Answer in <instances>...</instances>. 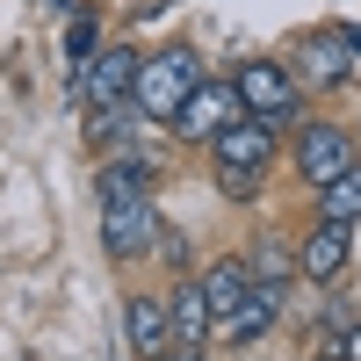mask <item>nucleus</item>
I'll return each mask as SVG.
<instances>
[{"mask_svg":"<svg viewBox=\"0 0 361 361\" xmlns=\"http://www.w3.org/2000/svg\"><path fill=\"white\" fill-rule=\"evenodd\" d=\"M282 296H289V282H282V275H260V267H253V289H246V304H238L231 318H217V325H209V340H224V347H253V340L267 333V325H275Z\"/></svg>","mask_w":361,"mask_h":361,"instance_id":"nucleus-9","label":"nucleus"},{"mask_svg":"<svg viewBox=\"0 0 361 361\" xmlns=\"http://www.w3.org/2000/svg\"><path fill=\"white\" fill-rule=\"evenodd\" d=\"M282 152V130L260 123V116H231V123L209 137V159H217V188L224 195H260L267 166Z\"/></svg>","mask_w":361,"mask_h":361,"instance_id":"nucleus-1","label":"nucleus"},{"mask_svg":"<svg viewBox=\"0 0 361 361\" xmlns=\"http://www.w3.org/2000/svg\"><path fill=\"white\" fill-rule=\"evenodd\" d=\"M246 289H253V260H246V253H224V260L202 275V296H209V325H217V318H231L238 304H246Z\"/></svg>","mask_w":361,"mask_h":361,"instance_id":"nucleus-12","label":"nucleus"},{"mask_svg":"<svg viewBox=\"0 0 361 361\" xmlns=\"http://www.w3.org/2000/svg\"><path fill=\"white\" fill-rule=\"evenodd\" d=\"M347 166H354V130H340V123H296V173H304L311 188L340 180Z\"/></svg>","mask_w":361,"mask_h":361,"instance_id":"nucleus-10","label":"nucleus"},{"mask_svg":"<svg viewBox=\"0 0 361 361\" xmlns=\"http://www.w3.org/2000/svg\"><path fill=\"white\" fill-rule=\"evenodd\" d=\"M102 51V29H94V15L87 8H73V22H66V80L73 73H87V58Z\"/></svg>","mask_w":361,"mask_h":361,"instance_id":"nucleus-17","label":"nucleus"},{"mask_svg":"<svg viewBox=\"0 0 361 361\" xmlns=\"http://www.w3.org/2000/svg\"><path fill=\"white\" fill-rule=\"evenodd\" d=\"M318 217H325V224H361V159H354L340 180H325V188H318Z\"/></svg>","mask_w":361,"mask_h":361,"instance_id":"nucleus-16","label":"nucleus"},{"mask_svg":"<svg viewBox=\"0 0 361 361\" xmlns=\"http://www.w3.org/2000/svg\"><path fill=\"white\" fill-rule=\"evenodd\" d=\"M347 260H354V224H311L304 231V246H296V267H304L311 282H340L347 275Z\"/></svg>","mask_w":361,"mask_h":361,"instance_id":"nucleus-11","label":"nucleus"},{"mask_svg":"<svg viewBox=\"0 0 361 361\" xmlns=\"http://www.w3.org/2000/svg\"><path fill=\"white\" fill-rule=\"evenodd\" d=\"M347 361H361V318L347 325Z\"/></svg>","mask_w":361,"mask_h":361,"instance_id":"nucleus-18","label":"nucleus"},{"mask_svg":"<svg viewBox=\"0 0 361 361\" xmlns=\"http://www.w3.org/2000/svg\"><path fill=\"white\" fill-rule=\"evenodd\" d=\"M130 80H137V51L130 44H102L94 58H87V73L66 80V94L80 109H109V102H130Z\"/></svg>","mask_w":361,"mask_h":361,"instance_id":"nucleus-6","label":"nucleus"},{"mask_svg":"<svg viewBox=\"0 0 361 361\" xmlns=\"http://www.w3.org/2000/svg\"><path fill=\"white\" fill-rule=\"evenodd\" d=\"M361 73V29L354 22H318L296 37V80L304 87H347Z\"/></svg>","mask_w":361,"mask_h":361,"instance_id":"nucleus-3","label":"nucleus"},{"mask_svg":"<svg viewBox=\"0 0 361 361\" xmlns=\"http://www.w3.org/2000/svg\"><path fill=\"white\" fill-rule=\"evenodd\" d=\"M231 87H238V109L246 116H260V123H296V73L282 66V58H246V66L231 73Z\"/></svg>","mask_w":361,"mask_h":361,"instance_id":"nucleus-5","label":"nucleus"},{"mask_svg":"<svg viewBox=\"0 0 361 361\" xmlns=\"http://www.w3.org/2000/svg\"><path fill=\"white\" fill-rule=\"evenodd\" d=\"M202 354H209V296H202V282H180L173 304H166V347H159V361H202Z\"/></svg>","mask_w":361,"mask_h":361,"instance_id":"nucleus-8","label":"nucleus"},{"mask_svg":"<svg viewBox=\"0 0 361 361\" xmlns=\"http://www.w3.org/2000/svg\"><path fill=\"white\" fill-rule=\"evenodd\" d=\"M123 333H130V354H137V361H159V347H166V304H152V296H130Z\"/></svg>","mask_w":361,"mask_h":361,"instance_id":"nucleus-14","label":"nucleus"},{"mask_svg":"<svg viewBox=\"0 0 361 361\" xmlns=\"http://www.w3.org/2000/svg\"><path fill=\"white\" fill-rule=\"evenodd\" d=\"M145 130V116L130 102H109V109H87V145L94 152H130V137Z\"/></svg>","mask_w":361,"mask_h":361,"instance_id":"nucleus-13","label":"nucleus"},{"mask_svg":"<svg viewBox=\"0 0 361 361\" xmlns=\"http://www.w3.org/2000/svg\"><path fill=\"white\" fill-rule=\"evenodd\" d=\"M102 246H109V260H145L159 246V202H152V188L102 195Z\"/></svg>","mask_w":361,"mask_h":361,"instance_id":"nucleus-4","label":"nucleus"},{"mask_svg":"<svg viewBox=\"0 0 361 361\" xmlns=\"http://www.w3.org/2000/svg\"><path fill=\"white\" fill-rule=\"evenodd\" d=\"M152 188V159L145 152H109V166L94 173V195H137Z\"/></svg>","mask_w":361,"mask_h":361,"instance_id":"nucleus-15","label":"nucleus"},{"mask_svg":"<svg viewBox=\"0 0 361 361\" xmlns=\"http://www.w3.org/2000/svg\"><path fill=\"white\" fill-rule=\"evenodd\" d=\"M231 116H246V109H238V87H231V80H195V87H188V102L173 109V123H166V130H173L180 145H209V137L231 123Z\"/></svg>","mask_w":361,"mask_h":361,"instance_id":"nucleus-7","label":"nucleus"},{"mask_svg":"<svg viewBox=\"0 0 361 361\" xmlns=\"http://www.w3.org/2000/svg\"><path fill=\"white\" fill-rule=\"evenodd\" d=\"M202 80L195 51L188 44H166V51H145L137 58V80H130V109L145 123H173V109L188 102V87Z\"/></svg>","mask_w":361,"mask_h":361,"instance_id":"nucleus-2","label":"nucleus"}]
</instances>
